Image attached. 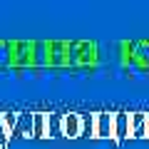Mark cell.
<instances>
[{"mask_svg":"<svg viewBox=\"0 0 149 149\" xmlns=\"http://www.w3.org/2000/svg\"><path fill=\"white\" fill-rule=\"evenodd\" d=\"M114 129H117V112H97L95 114V139H109L114 142Z\"/></svg>","mask_w":149,"mask_h":149,"instance_id":"1","label":"cell"},{"mask_svg":"<svg viewBox=\"0 0 149 149\" xmlns=\"http://www.w3.org/2000/svg\"><path fill=\"white\" fill-rule=\"evenodd\" d=\"M85 132V117L80 112H65L62 114V137L65 139H77Z\"/></svg>","mask_w":149,"mask_h":149,"instance_id":"2","label":"cell"},{"mask_svg":"<svg viewBox=\"0 0 149 149\" xmlns=\"http://www.w3.org/2000/svg\"><path fill=\"white\" fill-rule=\"evenodd\" d=\"M132 139H149V112H132Z\"/></svg>","mask_w":149,"mask_h":149,"instance_id":"3","label":"cell"},{"mask_svg":"<svg viewBox=\"0 0 149 149\" xmlns=\"http://www.w3.org/2000/svg\"><path fill=\"white\" fill-rule=\"evenodd\" d=\"M132 114L129 112H117V129H114V144L122 147L127 139H132V124H129Z\"/></svg>","mask_w":149,"mask_h":149,"instance_id":"4","label":"cell"},{"mask_svg":"<svg viewBox=\"0 0 149 149\" xmlns=\"http://www.w3.org/2000/svg\"><path fill=\"white\" fill-rule=\"evenodd\" d=\"M35 67H50V40H30Z\"/></svg>","mask_w":149,"mask_h":149,"instance_id":"5","label":"cell"},{"mask_svg":"<svg viewBox=\"0 0 149 149\" xmlns=\"http://www.w3.org/2000/svg\"><path fill=\"white\" fill-rule=\"evenodd\" d=\"M35 139H47V112H32Z\"/></svg>","mask_w":149,"mask_h":149,"instance_id":"6","label":"cell"},{"mask_svg":"<svg viewBox=\"0 0 149 149\" xmlns=\"http://www.w3.org/2000/svg\"><path fill=\"white\" fill-rule=\"evenodd\" d=\"M17 134H20L22 139H35V127H32V112H22V114H20Z\"/></svg>","mask_w":149,"mask_h":149,"instance_id":"7","label":"cell"},{"mask_svg":"<svg viewBox=\"0 0 149 149\" xmlns=\"http://www.w3.org/2000/svg\"><path fill=\"white\" fill-rule=\"evenodd\" d=\"M0 117H3V124H5L8 134H17V124H20V112H0Z\"/></svg>","mask_w":149,"mask_h":149,"instance_id":"8","label":"cell"},{"mask_svg":"<svg viewBox=\"0 0 149 149\" xmlns=\"http://www.w3.org/2000/svg\"><path fill=\"white\" fill-rule=\"evenodd\" d=\"M13 57H10V42L0 40V67H10Z\"/></svg>","mask_w":149,"mask_h":149,"instance_id":"9","label":"cell"},{"mask_svg":"<svg viewBox=\"0 0 149 149\" xmlns=\"http://www.w3.org/2000/svg\"><path fill=\"white\" fill-rule=\"evenodd\" d=\"M8 142H10V134H8L5 124H3V117H0V149H5Z\"/></svg>","mask_w":149,"mask_h":149,"instance_id":"10","label":"cell"}]
</instances>
